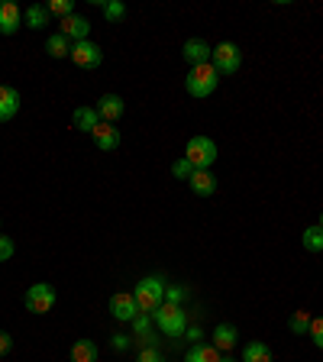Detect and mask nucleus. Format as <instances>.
I'll return each instance as SVG.
<instances>
[{"mask_svg": "<svg viewBox=\"0 0 323 362\" xmlns=\"http://www.w3.org/2000/svg\"><path fill=\"white\" fill-rule=\"evenodd\" d=\"M220 84V75H217V68L207 62V65H197L188 71V81H184V88H188L191 98H211L213 90H217Z\"/></svg>", "mask_w": 323, "mask_h": 362, "instance_id": "nucleus-1", "label": "nucleus"}, {"mask_svg": "<svg viewBox=\"0 0 323 362\" xmlns=\"http://www.w3.org/2000/svg\"><path fill=\"white\" fill-rule=\"evenodd\" d=\"M152 320H155V327L162 333H168V337H181V333L188 330V317H184V308L181 304H162L158 310H152Z\"/></svg>", "mask_w": 323, "mask_h": 362, "instance_id": "nucleus-2", "label": "nucleus"}, {"mask_svg": "<svg viewBox=\"0 0 323 362\" xmlns=\"http://www.w3.org/2000/svg\"><path fill=\"white\" fill-rule=\"evenodd\" d=\"M136 304H139V310H146V314H152V310H158L162 304H165V281L155 279V275H149V279H143L139 285H136Z\"/></svg>", "mask_w": 323, "mask_h": 362, "instance_id": "nucleus-3", "label": "nucleus"}, {"mask_svg": "<svg viewBox=\"0 0 323 362\" xmlns=\"http://www.w3.org/2000/svg\"><path fill=\"white\" fill-rule=\"evenodd\" d=\"M184 158L194 165V172L197 168H211L213 162H217V143H213L211 136H191L188 149H184Z\"/></svg>", "mask_w": 323, "mask_h": 362, "instance_id": "nucleus-4", "label": "nucleus"}, {"mask_svg": "<svg viewBox=\"0 0 323 362\" xmlns=\"http://www.w3.org/2000/svg\"><path fill=\"white\" fill-rule=\"evenodd\" d=\"M211 65L217 68V75H236V71H240V65H242L240 45H233V42H220V45H213Z\"/></svg>", "mask_w": 323, "mask_h": 362, "instance_id": "nucleus-5", "label": "nucleus"}, {"mask_svg": "<svg viewBox=\"0 0 323 362\" xmlns=\"http://www.w3.org/2000/svg\"><path fill=\"white\" fill-rule=\"evenodd\" d=\"M26 310H33V314H49V310L55 308V288L45 285V281H39V285H30V291H26Z\"/></svg>", "mask_w": 323, "mask_h": 362, "instance_id": "nucleus-6", "label": "nucleus"}, {"mask_svg": "<svg viewBox=\"0 0 323 362\" xmlns=\"http://www.w3.org/2000/svg\"><path fill=\"white\" fill-rule=\"evenodd\" d=\"M71 62H75L78 68H98L100 62H104V52H100L98 42H90V39H84V42H75L71 45Z\"/></svg>", "mask_w": 323, "mask_h": 362, "instance_id": "nucleus-7", "label": "nucleus"}, {"mask_svg": "<svg viewBox=\"0 0 323 362\" xmlns=\"http://www.w3.org/2000/svg\"><path fill=\"white\" fill-rule=\"evenodd\" d=\"M59 33L61 36H68L71 42H84L88 33H90V23L84 20V16L71 13V16H65V20H59Z\"/></svg>", "mask_w": 323, "mask_h": 362, "instance_id": "nucleus-8", "label": "nucleus"}, {"mask_svg": "<svg viewBox=\"0 0 323 362\" xmlns=\"http://www.w3.org/2000/svg\"><path fill=\"white\" fill-rule=\"evenodd\" d=\"M110 314L117 317V320H129V324H133V317L139 314V304H136L133 294L120 291V294H113L110 298Z\"/></svg>", "mask_w": 323, "mask_h": 362, "instance_id": "nucleus-9", "label": "nucleus"}, {"mask_svg": "<svg viewBox=\"0 0 323 362\" xmlns=\"http://www.w3.org/2000/svg\"><path fill=\"white\" fill-rule=\"evenodd\" d=\"M20 26H23V10L16 7L13 0H4V4H0V33H4V36H13Z\"/></svg>", "mask_w": 323, "mask_h": 362, "instance_id": "nucleus-10", "label": "nucleus"}, {"mask_svg": "<svg viewBox=\"0 0 323 362\" xmlns=\"http://www.w3.org/2000/svg\"><path fill=\"white\" fill-rule=\"evenodd\" d=\"M123 110H127V104H123L120 94H104V98L98 100V117L104 123H117L123 117Z\"/></svg>", "mask_w": 323, "mask_h": 362, "instance_id": "nucleus-11", "label": "nucleus"}, {"mask_svg": "<svg viewBox=\"0 0 323 362\" xmlns=\"http://www.w3.org/2000/svg\"><path fill=\"white\" fill-rule=\"evenodd\" d=\"M90 136H94L98 149H104V152H113L117 146H120V129H117V123H104V120H100Z\"/></svg>", "mask_w": 323, "mask_h": 362, "instance_id": "nucleus-12", "label": "nucleus"}, {"mask_svg": "<svg viewBox=\"0 0 323 362\" xmlns=\"http://www.w3.org/2000/svg\"><path fill=\"white\" fill-rule=\"evenodd\" d=\"M16 113H20V90L10 84H0V123L13 120Z\"/></svg>", "mask_w": 323, "mask_h": 362, "instance_id": "nucleus-13", "label": "nucleus"}, {"mask_svg": "<svg viewBox=\"0 0 323 362\" xmlns=\"http://www.w3.org/2000/svg\"><path fill=\"white\" fill-rule=\"evenodd\" d=\"M181 55H184V62H191V65H207L211 62V55H213V49L204 39H188L184 42V49H181Z\"/></svg>", "mask_w": 323, "mask_h": 362, "instance_id": "nucleus-14", "label": "nucleus"}, {"mask_svg": "<svg viewBox=\"0 0 323 362\" xmlns=\"http://www.w3.org/2000/svg\"><path fill=\"white\" fill-rule=\"evenodd\" d=\"M188 185H191V191L201 197H211L213 191H217V178L211 175V168H197V172L188 178Z\"/></svg>", "mask_w": 323, "mask_h": 362, "instance_id": "nucleus-15", "label": "nucleus"}, {"mask_svg": "<svg viewBox=\"0 0 323 362\" xmlns=\"http://www.w3.org/2000/svg\"><path fill=\"white\" fill-rule=\"evenodd\" d=\"M71 123H75V129H81V133H94V127L100 123L98 107H78V110L71 113Z\"/></svg>", "mask_w": 323, "mask_h": 362, "instance_id": "nucleus-16", "label": "nucleus"}, {"mask_svg": "<svg viewBox=\"0 0 323 362\" xmlns=\"http://www.w3.org/2000/svg\"><path fill=\"white\" fill-rule=\"evenodd\" d=\"M49 7H42V4H33L30 10H23V26H30V30H42V26H49Z\"/></svg>", "mask_w": 323, "mask_h": 362, "instance_id": "nucleus-17", "label": "nucleus"}, {"mask_svg": "<svg viewBox=\"0 0 323 362\" xmlns=\"http://www.w3.org/2000/svg\"><path fill=\"white\" fill-rule=\"evenodd\" d=\"M71 39L68 36H61V33H55V36H49L45 39V52L52 55V59H71Z\"/></svg>", "mask_w": 323, "mask_h": 362, "instance_id": "nucleus-18", "label": "nucleus"}, {"mask_svg": "<svg viewBox=\"0 0 323 362\" xmlns=\"http://www.w3.org/2000/svg\"><path fill=\"white\" fill-rule=\"evenodd\" d=\"M236 339H240V333H236L233 324H220L217 330H213V346L220 349V353H226V349L236 346Z\"/></svg>", "mask_w": 323, "mask_h": 362, "instance_id": "nucleus-19", "label": "nucleus"}, {"mask_svg": "<svg viewBox=\"0 0 323 362\" xmlns=\"http://www.w3.org/2000/svg\"><path fill=\"white\" fill-rule=\"evenodd\" d=\"M242 362H271V349L265 343H259V339H252L242 349Z\"/></svg>", "mask_w": 323, "mask_h": 362, "instance_id": "nucleus-20", "label": "nucleus"}, {"mask_svg": "<svg viewBox=\"0 0 323 362\" xmlns=\"http://www.w3.org/2000/svg\"><path fill=\"white\" fill-rule=\"evenodd\" d=\"M71 362H98V346L90 339H78L71 346Z\"/></svg>", "mask_w": 323, "mask_h": 362, "instance_id": "nucleus-21", "label": "nucleus"}, {"mask_svg": "<svg viewBox=\"0 0 323 362\" xmlns=\"http://www.w3.org/2000/svg\"><path fill=\"white\" fill-rule=\"evenodd\" d=\"M301 243H304L307 252H323V226H307L304 236H301Z\"/></svg>", "mask_w": 323, "mask_h": 362, "instance_id": "nucleus-22", "label": "nucleus"}, {"mask_svg": "<svg viewBox=\"0 0 323 362\" xmlns=\"http://www.w3.org/2000/svg\"><path fill=\"white\" fill-rule=\"evenodd\" d=\"M184 362H220V349L217 346H194Z\"/></svg>", "mask_w": 323, "mask_h": 362, "instance_id": "nucleus-23", "label": "nucleus"}, {"mask_svg": "<svg viewBox=\"0 0 323 362\" xmlns=\"http://www.w3.org/2000/svg\"><path fill=\"white\" fill-rule=\"evenodd\" d=\"M152 324H155V320H152V314L139 310V314L133 317V333H136V337H146V333H152Z\"/></svg>", "mask_w": 323, "mask_h": 362, "instance_id": "nucleus-24", "label": "nucleus"}, {"mask_svg": "<svg viewBox=\"0 0 323 362\" xmlns=\"http://www.w3.org/2000/svg\"><path fill=\"white\" fill-rule=\"evenodd\" d=\"M45 7H49V16H59V20L75 13V4H71V0H52V4H45Z\"/></svg>", "mask_w": 323, "mask_h": 362, "instance_id": "nucleus-25", "label": "nucleus"}, {"mask_svg": "<svg viewBox=\"0 0 323 362\" xmlns=\"http://www.w3.org/2000/svg\"><path fill=\"white\" fill-rule=\"evenodd\" d=\"M104 16H107V23H120L123 16H127V7H123L120 0H107V4H104Z\"/></svg>", "mask_w": 323, "mask_h": 362, "instance_id": "nucleus-26", "label": "nucleus"}, {"mask_svg": "<svg viewBox=\"0 0 323 362\" xmlns=\"http://www.w3.org/2000/svg\"><path fill=\"white\" fill-rule=\"evenodd\" d=\"M172 175H175V178H181V181H188V178H191V175H194V165H191L188 158L181 156V158H178V162H175V165H172Z\"/></svg>", "mask_w": 323, "mask_h": 362, "instance_id": "nucleus-27", "label": "nucleus"}, {"mask_svg": "<svg viewBox=\"0 0 323 362\" xmlns=\"http://www.w3.org/2000/svg\"><path fill=\"white\" fill-rule=\"evenodd\" d=\"M310 320H314V317H310L307 310H298V314L291 317V330L294 333H307L310 330Z\"/></svg>", "mask_w": 323, "mask_h": 362, "instance_id": "nucleus-28", "label": "nucleus"}, {"mask_svg": "<svg viewBox=\"0 0 323 362\" xmlns=\"http://www.w3.org/2000/svg\"><path fill=\"white\" fill-rule=\"evenodd\" d=\"M310 339H314V346L317 349H323V317H314V320H310Z\"/></svg>", "mask_w": 323, "mask_h": 362, "instance_id": "nucleus-29", "label": "nucleus"}, {"mask_svg": "<svg viewBox=\"0 0 323 362\" xmlns=\"http://www.w3.org/2000/svg\"><path fill=\"white\" fill-rule=\"evenodd\" d=\"M13 240H10V236H4L0 233V262H7V259H13Z\"/></svg>", "mask_w": 323, "mask_h": 362, "instance_id": "nucleus-30", "label": "nucleus"}, {"mask_svg": "<svg viewBox=\"0 0 323 362\" xmlns=\"http://www.w3.org/2000/svg\"><path fill=\"white\" fill-rule=\"evenodd\" d=\"M184 298H188V291H184V288H168L165 285V301L168 304H181Z\"/></svg>", "mask_w": 323, "mask_h": 362, "instance_id": "nucleus-31", "label": "nucleus"}, {"mask_svg": "<svg viewBox=\"0 0 323 362\" xmlns=\"http://www.w3.org/2000/svg\"><path fill=\"white\" fill-rule=\"evenodd\" d=\"M136 362H165V359H162V353H158L155 346H149V349H143V353L136 356Z\"/></svg>", "mask_w": 323, "mask_h": 362, "instance_id": "nucleus-32", "label": "nucleus"}, {"mask_svg": "<svg viewBox=\"0 0 323 362\" xmlns=\"http://www.w3.org/2000/svg\"><path fill=\"white\" fill-rule=\"evenodd\" d=\"M10 349H13V337L7 330H0V356H7Z\"/></svg>", "mask_w": 323, "mask_h": 362, "instance_id": "nucleus-33", "label": "nucleus"}, {"mask_svg": "<svg viewBox=\"0 0 323 362\" xmlns=\"http://www.w3.org/2000/svg\"><path fill=\"white\" fill-rule=\"evenodd\" d=\"M113 349H120V353H123V349H129V337H127V333H113Z\"/></svg>", "mask_w": 323, "mask_h": 362, "instance_id": "nucleus-34", "label": "nucleus"}, {"mask_svg": "<svg viewBox=\"0 0 323 362\" xmlns=\"http://www.w3.org/2000/svg\"><path fill=\"white\" fill-rule=\"evenodd\" d=\"M184 333H188L191 343H201V330H197V327H191V330H184Z\"/></svg>", "mask_w": 323, "mask_h": 362, "instance_id": "nucleus-35", "label": "nucleus"}, {"mask_svg": "<svg viewBox=\"0 0 323 362\" xmlns=\"http://www.w3.org/2000/svg\"><path fill=\"white\" fill-rule=\"evenodd\" d=\"M220 362H236V359H233V356H220Z\"/></svg>", "mask_w": 323, "mask_h": 362, "instance_id": "nucleus-36", "label": "nucleus"}, {"mask_svg": "<svg viewBox=\"0 0 323 362\" xmlns=\"http://www.w3.org/2000/svg\"><path fill=\"white\" fill-rule=\"evenodd\" d=\"M317 226H323V211H320V223H317Z\"/></svg>", "mask_w": 323, "mask_h": 362, "instance_id": "nucleus-37", "label": "nucleus"}]
</instances>
